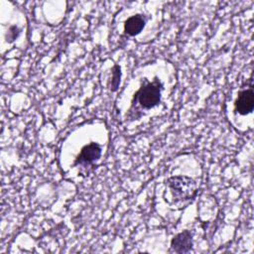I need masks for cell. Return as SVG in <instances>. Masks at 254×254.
<instances>
[{"mask_svg":"<svg viewBox=\"0 0 254 254\" xmlns=\"http://www.w3.org/2000/svg\"><path fill=\"white\" fill-rule=\"evenodd\" d=\"M121 77V68L118 64H115L112 68V79H111V90L116 91L118 89Z\"/></svg>","mask_w":254,"mask_h":254,"instance_id":"7","label":"cell"},{"mask_svg":"<svg viewBox=\"0 0 254 254\" xmlns=\"http://www.w3.org/2000/svg\"><path fill=\"white\" fill-rule=\"evenodd\" d=\"M19 33H20V30H19L16 26H12V27L9 29L8 34H7V41H9V42L14 41V40L18 37Z\"/></svg>","mask_w":254,"mask_h":254,"instance_id":"8","label":"cell"},{"mask_svg":"<svg viewBox=\"0 0 254 254\" xmlns=\"http://www.w3.org/2000/svg\"><path fill=\"white\" fill-rule=\"evenodd\" d=\"M254 107V92L252 85L249 88L242 89L238 92L234 101V110L241 114L246 115L253 110Z\"/></svg>","mask_w":254,"mask_h":254,"instance_id":"3","label":"cell"},{"mask_svg":"<svg viewBox=\"0 0 254 254\" xmlns=\"http://www.w3.org/2000/svg\"><path fill=\"white\" fill-rule=\"evenodd\" d=\"M101 156V147L97 143L85 145L80 150V153L75 159V164L89 165L98 160Z\"/></svg>","mask_w":254,"mask_h":254,"instance_id":"4","label":"cell"},{"mask_svg":"<svg viewBox=\"0 0 254 254\" xmlns=\"http://www.w3.org/2000/svg\"><path fill=\"white\" fill-rule=\"evenodd\" d=\"M145 26V20L141 15H134L128 18L124 24V31L129 36L139 34Z\"/></svg>","mask_w":254,"mask_h":254,"instance_id":"6","label":"cell"},{"mask_svg":"<svg viewBox=\"0 0 254 254\" xmlns=\"http://www.w3.org/2000/svg\"><path fill=\"white\" fill-rule=\"evenodd\" d=\"M161 89L162 84L159 80L147 82L136 93V99L143 108H153L161 100Z\"/></svg>","mask_w":254,"mask_h":254,"instance_id":"2","label":"cell"},{"mask_svg":"<svg viewBox=\"0 0 254 254\" xmlns=\"http://www.w3.org/2000/svg\"><path fill=\"white\" fill-rule=\"evenodd\" d=\"M170 198H167L171 204L183 205L191 199L196 194L195 182L187 176H174L167 181V190Z\"/></svg>","mask_w":254,"mask_h":254,"instance_id":"1","label":"cell"},{"mask_svg":"<svg viewBox=\"0 0 254 254\" xmlns=\"http://www.w3.org/2000/svg\"><path fill=\"white\" fill-rule=\"evenodd\" d=\"M192 246L191 233L189 230H185L176 236L171 241L170 251L174 253H188Z\"/></svg>","mask_w":254,"mask_h":254,"instance_id":"5","label":"cell"}]
</instances>
